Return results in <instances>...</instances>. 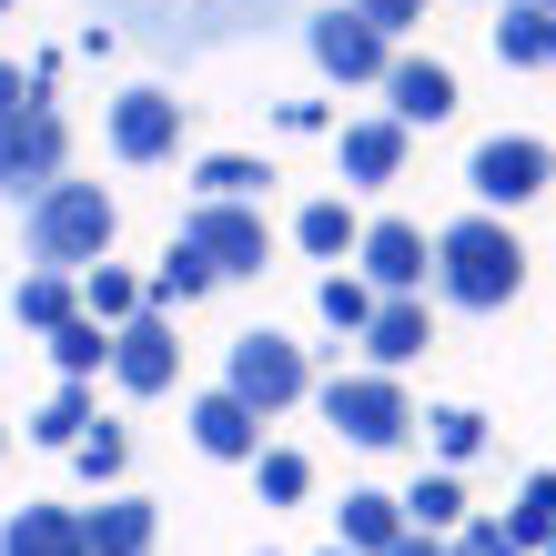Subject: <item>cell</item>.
Instances as JSON below:
<instances>
[{"label":"cell","instance_id":"obj_1","mask_svg":"<svg viewBox=\"0 0 556 556\" xmlns=\"http://www.w3.org/2000/svg\"><path fill=\"white\" fill-rule=\"evenodd\" d=\"M435 293L455 314H506L527 293V243L506 233V213H466L435 233Z\"/></svg>","mask_w":556,"mask_h":556},{"label":"cell","instance_id":"obj_2","mask_svg":"<svg viewBox=\"0 0 556 556\" xmlns=\"http://www.w3.org/2000/svg\"><path fill=\"white\" fill-rule=\"evenodd\" d=\"M102 11L152 51H223V41H243L264 21H293L304 0H102Z\"/></svg>","mask_w":556,"mask_h":556},{"label":"cell","instance_id":"obj_3","mask_svg":"<svg viewBox=\"0 0 556 556\" xmlns=\"http://www.w3.org/2000/svg\"><path fill=\"white\" fill-rule=\"evenodd\" d=\"M112 233H122V213L102 182H51L30 203V264H51V274H91L112 253Z\"/></svg>","mask_w":556,"mask_h":556},{"label":"cell","instance_id":"obj_4","mask_svg":"<svg viewBox=\"0 0 556 556\" xmlns=\"http://www.w3.org/2000/svg\"><path fill=\"white\" fill-rule=\"evenodd\" d=\"M314 405H324V425H334L344 445H365V455H384V445H405L415 435V405H405V384L395 375H375V365H354V375H334V384H314Z\"/></svg>","mask_w":556,"mask_h":556},{"label":"cell","instance_id":"obj_5","mask_svg":"<svg viewBox=\"0 0 556 556\" xmlns=\"http://www.w3.org/2000/svg\"><path fill=\"white\" fill-rule=\"evenodd\" d=\"M223 384H233V395L274 425V415H293V405L314 395V365H304V344H293V334H274V324H264V334H233V365H223Z\"/></svg>","mask_w":556,"mask_h":556},{"label":"cell","instance_id":"obj_6","mask_svg":"<svg viewBox=\"0 0 556 556\" xmlns=\"http://www.w3.org/2000/svg\"><path fill=\"white\" fill-rule=\"evenodd\" d=\"M304 51H314V72L344 81V91H365V81L384 91V72H395V41H384L365 11H344V0L334 11H304Z\"/></svg>","mask_w":556,"mask_h":556},{"label":"cell","instance_id":"obj_7","mask_svg":"<svg viewBox=\"0 0 556 556\" xmlns=\"http://www.w3.org/2000/svg\"><path fill=\"white\" fill-rule=\"evenodd\" d=\"M182 243L203 253L223 283L274 264V223H264V203H192V213H182Z\"/></svg>","mask_w":556,"mask_h":556},{"label":"cell","instance_id":"obj_8","mask_svg":"<svg viewBox=\"0 0 556 556\" xmlns=\"http://www.w3.org/2000/svg\"><path fill=\"white\" fill-rule=\"evenodd\" d=\"M61 162H72V132H61L51 102L0 122V192H11V203H41V192L61 182Z\"/></svg>","mask_w":556,"mask_h":556},{"label":"cell","instance_id":"obj_9","mask_svg":"<svg viewBox=\"0 0 556 556\" xmlns=\"http://www.w3.org/2000/svg\"><path fill=\"white\" fill-rule=\"evenodd\" d=\"M466 182H476V213H516V203H536V192L556 182V152L527 142V132H496V142H476Z\"/></svg>","mask_w":556,"mask_h":556},{"label":"cell","instance_id":"obj_10","mask_svg":"<svg viewBox=\"0 0 556 556\" xmlns=\"http://www.w3.org/2000/svg\"><path fill=\"white\" fill-rule=\"evenodd\" d=\"M354 274H365L384 304H395V293H425V283H435V243L384 213V223H365V243H354Z\"/></svg>","mask_w":556,"mask_h":556},{"label":"cell","instance_id":"obj_11","mask_svg":"<svg viewBox=\"0 0 556 556\" xmlns=\"http://www.w3.org/2000/svg\"><path fill=\"white\" fill-rule=\"evenodd\" d=\"M112 375H122V395H173V375H182V334H173V314H132L112 334Z\"/></svg>","mask_w":556,"mask_h":556},{"label":"cell","instance_id":"obj_12","mask_svg":"<svg viewBox=\"0 0 556 556\" xmlns=\"http://www.w3.org/2000/svg\"><path fill=\"white\" fill-rule=\"evenodd\" d=\"M112 152L122 162H173L182 152V102H173V91H122V102H112Z\"/></svg>","mask_w":556,"mask_h":556},{"label":"cell","instance_id":"obj_13","mask_svg":"<svg viewBox=\"0 0 556 556\" xmlns=\"http://www.w3.org/2000/svg\"><path fill=\"white\" fill-rule=\"evenodd\" d=\"M405 122L395 112H365V122H344L334 132V162H344V192H375V182H395L405 173Z\"/></svg>","mask_w":556,"mask_h":556},{"label":"cell","instance_id":"obj_14","mask_svg":"<svg viewBox=\"0 0 556 556\" xmlns=\"http://www.w3.org/2000/svg\"><path fill=\"white\" fill-rule=\"evenodd\" d=\"M192 445H203V455H223V466H253V455H264V415H253L243 395H233V384H213V395H192Z\"/></svg>","mask_w":556,"mask_h":556},{"label":"cell","instance_id":"obj_15","mask_svg":"<svg viewBox=\"0 0 556 556\" xmlns=\"http://www.w3.org/2000/svg\"><path fill=\"white\" fill-rule=\"evenodd\" d=\"M354 344H365V365H375V375H405L415 354L435 344V314H425V293H395V304H375V324H365Z\"/></svg>","mask_w":556,"mask_h":556},{"label":"cell","instance_id":"obj_16","mask_svg":"<svg viewBox=\"0 0 556 556\" xmlns=\"http://www.w3.org/2000/svg\"><path fill=\"white\" fill-rule=\"evenodd\" d=\"M384 112H395L405 132L445 122L455 112V72H445V61H425V51H395V72H384Z\"/></svg>","mask_w":556,"mask_h":556},{"label":"cell","instance_id":"obj_17","mask_svg":"<svg viewBox=\"0 0 556 556\" xmlns=\"http://www.w3.org/2000/svg\"><path fill=\"white\" fill-rule=\"evenodd\" d=\"M415 527H405V496H375V485H354V496L334 506V546L344 556H395Z\"/></svg>","mask_w":556,"mask_h":556},{"label":"cell","instance_id":"obj_18","mask_svg":"<svg viewBox=\"0 0 556 556\" xmlns=\"http://www.w3.org/2000/svg\"><path fill=\"white\" fill-rule=\"evenodd\" d=\"M81 546H91V556H152V546H162L152 496H102V506L81 516Z\"/></svg>","mask_w":556,"mask_h":556},{"label":"cell","instance_id":"obj_19","mask_svg":"<svg viewBox=\"0 0 556 556\" xmlns=\"http://www.w3.org/2000/svg\"><path fill=\"white\" fill-rule=\"evenodd\" d=\"M496 61H506V72H556V11H536V0H506Z\"/></svg>","mask_w":556,"mask_h":556},{"label":"cell","instance_id":"obj_20","mask_svg":"<svg viewBox=\"0 0 556 556\" xmlns=\"http://www.w3.org/2000/svg\"><path fill=\"white\" fill-rule=\"evenodd\" d=\"M0 556H91V546H81L72 506H21L11 527H0Z\"/></svg>","mask_w":556,"mask_h":556},{"label":"cell","instance_id":"obj_21","mask_svg":"<svg viewBox=\"0 0 556 556\" xmlns=\"http://www.w3.org/2000/svg\"><path fill=\"white\" fill-rule=\"evenodd\" d=\"M293 243H304L314 264H344V253L365 243V223H354V203H344V192H314V203L293 213Z\"/></svg>","mask_w":556,"mask_h":556},{"label":"cell","instance_id":"obj_22","mask_svg":"<svg viewBox=\"0 0 556 556\" xmlns=\"http://www.w3.org/2000/svg\"><path fill=\"white\" fill-rule=\"evenodd\" d=\"M81 314L102 324V334H122L132 314H152V283H142V274H122V264H91V274H81Z\"/></svg>","mask_w":556,"mask_h":556},{"label":"cell","instance_id":"obj_23","mask_svg":"<svg viewBox=\"0 0 556 556\" xmlns=\"http://www.w3.org/2000/svg\"><path fill=\"white\" fill-rule=\"evenodd\" d=\"M405 527H415V536H455V527H466V485H455V466L415 476V496H405Z\"/></svg>","mask_w":556,"mask_h":556},{"label":"cell","instance_id":"obj_24","mask_svg":"<svg viewBox=\"0 0 556 556\" xmlns=\"http://www.w3.org/2000/svg\"><path fill=\"white\" fill-rule=\"evenodd\" d=\"M213 283H223V274H213L203 253H192V243L173 233V253H162V264H152V314H173V304H203Z\"/></svg>","mask_w":556,"mask_h":556},{"label":"cell","instance_id":"obj_25","mask_svg":"<svg viewBox=\"0 0 556 556\" xmlns=\"http://www.w3.org/2000/svg\"><path fill=\"white\" fill-rule=\"evenodd\" d=\"M274 173L253 152H213V162H192V203H253V192H264Z\"/></svg>","mask_w":556,"mask_h":556},{"label":"cell","instance_id":"obj_26","mask_svg":"<svg viewBox=\"0 0 556 556\" xmlns=\"http://www.w3.org/2000/svg\"><path fill=\"white\" fill-rule=\"evenodd\" d=\"M51 365L72 375V384H91V375L112 365V334H102V324H91V314H72V324H51Z\"/></svg>","mask_w":556,"mask_h":556},{"label":"cell","instance_id":"obj_27","mask_svg":"<svg viewBox=\"0 0 556 556\" xmlns=\"http://www.w3.org/2000/svg\"><path fill=\"white\" fill-rule=\"evenodd\" d=\"M314 304H324V324H334V334H365L384 293H375L365 274H324V283H314Z\"/></svg>","mask_w":556,"mask_h":556},{"label":"cell","instance_id":"obj_28","mask_svg":"<svg viewBox=\"0 0 556 556\" xmlns=\"http://www.w3.org/2000/svg\"><path fill=\"white\" fill-rule=\"evenodd\" d=\"M81 314V293H72V274H21V324H30V334H51V324H72Z\"/></svg>","mask_w":556,"mask_h":556},{"label":"cell","instance_id":"obj_29","mask_svg":"<svg viewBox=\"0 0 556 556\" xmlns=\"http://www.w3.org/2000/svg\"><path fill=\"white\" fill-rule=\"evenodd\" d=\"M253 485H264V506H304V496H314V455L264 445V455H253Z\"/></svg>","mask_w":556,"mask_h":556},{"label":"cell","instance_id":"obj_30","mask_svg":"<svg viewBox=\"0 0 556 556\" xmlns=\"http://www.w3.org/2000/svg\"><path fill=\"white\" fill-rule=\"evenodd\" d=\"M506 527L527 536V546H546V536H556V466H536L527 485H516V506H506Z\"/></svg>","mask_w":556,"mask_h":556},{"label":"cell","instance_id":"obj_31","mask_svg":"<svg viewBox=\"0 0 556 556\" xmlns=\"http://www.w3.org/2000/svg\"><path fill=\"white\" fill-rule=\"evenodd\" d=\"M30 435H41V445H81V435H91V384H61V395L41 405V425H30Z\"/></svg>","mask_w":556,"mask_h":556},{"label":"cell","instance_id":"obj_32","mask_svg":"<svg viewBox=\"0 0 556 556\" xmlns=\"http://www.w3.org/2000/svg\"><path fill=\"white\" fill-rule=\"evenodd\" d=\"M425 435H435V455H445V466H466V455H485V415L435 405V415H425Z\"/></svg>","mask_w":556,"mask_h":556},{"label":"cell","instance_id":"obj_33","mask_svg":"<svg viewBox=\"0 0 556 556\" xmlns=\"http://www.w3.org/2000/svg\"><path fill=\"white\" fill-rule=\"evenodd\" d=\"M72 455H81V476H91V485H122V466H132V435H122V425H91Z\"/></svg>","mask_w":556,"mask_h":556},{"label":"cell","instance_id":"obj_34","mask_svg":"<svg viewBox=\"0 0 556 556\" xmlns=\"http://www.w3.org/2000/svg\"><path fill=\"white\" fill-rule=\"evenodd\" d=\"M445 546H455V556H536L527 536H516V527H506V516H466V527H455Z\"/></svg>","mask_w":556,"mask_h":556},{"label":"cell","instance_id":"obj_35","mask_svg":"<svg viewBox=\"0 0 556 556\" xmlns=\"http://www.w3.org/2000/svg\"><path fill=\"white\" fill-rule=\"evenodd\" d=\"M354 11H365V21L384 30V41H405V30L425 21V0H354Z\"/></svg>","mask_w":556,"mask_h":556},{"label":"cell","instance_id":"obj_36","mask_svg":"<svg viewBox=\"0 0 556 556\" xmlns=\"http://www.w3.org/2000/svg\"><path fill=\"white\" fill-rule=\"evenodd\" d=\"M30 102H51V91H41V81H21V61H0V122L30 112Z\"/></svg>","mask_w":556,"mask_h":556},{"label":"cell","instance_id":"obj_37","mask_svg":"<svg viewBox=\"0 0 556 556\" xmlns=\"http://www.w3.org/2000/svg\"><path fill=\"white\" fill-rule=\"evenodd\" d=\"M395 556H455V546H445V536H405Z\"/></svg>","mask_w":556,"mask_h":556},{"label":"cell","instance_id":"obj_38","mask_svg":"<svg viewBox=\"0 0 556 556\" xmlns=\"http://www.w3.org/2000/svg\"><path fill=\"white\" fill-rule=\"evenodd\" d=\"M536 11H556V0H536Z\"/></svg>","mask_w":556,"mask_h":556},{"label":"cell","instance_id":"obj_39","mask_svg":"<svg viewBox=\"0 0 556 556\" xmlns=\"http://www.w3.org/2000/svg\"><path fill=\"white\" fill-rule=\"evenodd\" d=\"M324 556H344V546H324Z\"/></svg>","mask_w":556,"mask_h":556},{"label":"cell","instance_id":"obj_40","mask_svg":"<svg viewBox=\"0 0 556 556\" xmlns=\"http://www.w3.org/2000/svg\"><path fill=\"white\" fill-rule=\"evenodd\" d=\"M546 556H556V536H546Z\"/></svg>","mask_w":556,"mask_h":556},{"label":"cell","instance_id":"obj_41","mask_svg":"<svg viewBox=\"0 0 556 556\" xmlns=\"http://www.w3.org/2000/svg\"><path fill=\"white\" fill-rule=\"evenodd\" d=\"M0 11H11V0H0Z\"/></svg>","mask_w":556,"mask_h":556}]
</instances>
